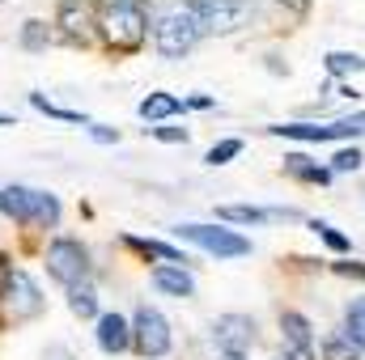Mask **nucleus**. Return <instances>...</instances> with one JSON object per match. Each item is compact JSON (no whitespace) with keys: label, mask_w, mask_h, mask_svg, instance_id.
Masks as SVG:
<instances>
[{"label":"nucleus","mask_w":365,"mask_h":360,"mask_svg":"<svg viewBox=\"0 0 365 360\" xmlns=\"http://www.w3.org/2000/svg\"><path fill=\"white\" fill-rule=\"evenodd\" d=\"M98 34L115 55H132L149 38V4L145 0H102L98 4Z\"/></svg>","instance_id":"nucleus-1"},{"label":"nucleus","mask_w":365,"mask_h":360,"mask_svg":"<svg viewBox=\"0 0 365 360\" xmlns=\"http://www.w3.org/2000/svg\"><path fill=\"white\" fill-rule=\"evenodd\" d=\"M153 47L162 60H182L195 51V43L204 38V21L191 13L187 0H170V4H153Z\"/></svg>","instance_id":"nucleus-2"},{"label":"nucleus","mask_w":365,"mask_h":360,"mask_svg":"<svg viewBox=\"0 0 365 360\" xmlns=\"http://www.w3.org/2000/svg\"><path fill=\"white\" fill-rule=\"evenodd\" d=\"M43 263H47V275L60 280L64 288L90 280V246L77 242V238H51L47 250H43Z\"/></svg>","instance_id":"nucleus-3"},{"label":"nucleus","mask_w":365,"mask_h":360,"mask_svg":"<svg viewBox=\"0 0 365 360\" xmlns=\"http://www.w3.org/2000/svg\"><path fill=\"white\" fill-rule=\"evenodd\" d=\"M170 344H175V335H170L166 314L153 309L149 301H140L136 314H132V348H136L145 360H162L166 352H170Z\"/></svg>","instance_id":"nucleus-4"},{"label":"nucleus","mask_w":365,"mask_h":360,"mask_svg":"<svg viewBox=\"0 0 365 360\" xmlns=\"http://www.w3.org/2000/svg\"><path fill=\"white\" fill-rule=\"evenodd\" d=\"M182 242H191V246H200L204 255H212V259H242V255H251V242L242 238V233H234V229H225V225H179L175 229Z\"/></svg>","instance_id":"nucleus-5"},{"label":"nucleus","mask_w":365,"mask_h":360,"mask_svg":"<svg viewBox=\"0 0 365 360\" xmlns=\"http://www.w3.org/2000/svg\"><path fill=\"white\" fill-rule=\"evenodd\" d=\"M187 4L204 21V34H234L255 13V0H187Z\"/></svg>","instance_id":"nucleus-6"},{"label":"nucleus","mask_w":365,"mask_h":360,"mask_svg":"<svg viewBox=\"0 0 365 360\" xmlns=\"http://www.w3.org/2000/svg\"><path fill=\"white\" fill-rule=\"evenodd\" d=\"M255 339H259V322L251 314H217L212 318V344L221 348V356H247Z\"/></svg>","instance_id":"nucleus-7"},{"label":"nucleus","mask_w":365,"mask_h":360,"mask_svg":"<svg viewBox=\"0 0 365 360\" xmlns=\"http://www.w3.org/2000/svg\"><path fill=\"white\" fill-rule=\"evenodd\" d=\"M0 305H4V314H9L13 322L38 318V314H43V292H38L34 275H30V271H21V268H13L9 284H4V292H0Z\"/></svg>","instance_id":"nucleus-8"},{"label":"nucleus","mask_w":365,"mask_h":360,"mask_svg":"<svg viewBox=\"0 0 365 360\" xmlns=\"http://www.w3.org/2000/svg\"><path fill=\"white\" fill-rule=\"evenodd\" d=\"M56 26H60L64 43L86 47L93 34H98V4H93V0H60V9H56Z\"/></svg>","instance_id":"nucleus-9"},{"label":"nucleus","mask_w":365,"mask_h":360,"mask_svg":"<svg viewBox=\"0 0 365 360\" xmlns=\"http://www.w3.org/2000/svg\"><path fill=\"white\" fill-rule=\"evenodd\" d=\"M268 136H284V140H302V144H323V140H349L361 136V127L353 119H336V123H272Z\"/></svg>","instance_id":"nucleus-10"},{"label":"nucleus","mask_w":365,"mask_h":360,"mask_svg":"<svg viewBox=\"0 0 365 360\" xmlns=\"http://www.w3.org/2000/svg\"><path fill=\"white\" fill-rule=\"evenodd\" d=\"M98 348L106 356H119L132 348V322L123 314H98Z\"/></svg>","instance_id":"nucleus-11"},{"label":"nucleus","mask_w":365,"mask_h":360,"mask_svg":"<svg viewBox=\"0 0 365 360\" xmlns=\"http://www.w3.org/2000/svg\"><path fill=\"white\" fill-rule=\"evenodd\" d=\"M0 216H13L17 225H30L34 221V186H0Z\"/></svg>","instance_id":"nucleus-12"},{"label":"nucleus","mask_w":365,"mask_h":360,"mask_svg":"<svg viewBox=\"0 0 365 360\" xmlns=\"http://www.w3.org/2000/svg\"><path fill=\"white\" fill-rule=\"evenodd\" d=\"M153 284L170 297H195V275L187 268H175V263H158L153 268Z\"/></svg>","instance_id":"nucleus-13"},{"label":"nucleus","mask_w":365,"mask_h":360,"mask_svg":"<svg viewBox=\"0 0 365 360\" xmlns=\"http://www.w3.org/2000/svg\"><path fill=\"white\" fill-rule=\"evenodd\" d=\"M280 339H284V348H310L314 344L310 318L297 314V309H280Z\"/></svg>","instance_id":"nucleus-14"},{"label":"nucleus","mask_w":365,"mask_h":360,"mask_svg":"<svg viewBox=\"0 0 365 360\" xmlns=\"http://www.w3.org/2000/svg\"><path fill=\"white\" fill-rule=\"evenodd\" d=\"M140 119H149V123H162V119H175L179 110H187L182 106V97L179 93H166V90H158V93H149V97H140Z\"/></svg>","instance_id":"nucleus-15"},{"label":"nucleus","mask_w":365,"mask_h":360,"mask_svg":"<svg viewBox=\"0 0 365 360\" xmlns=\"http://www.w3.org/2000/svg\"><path fill=\"white\" fill-rule=\"evenodd\" d=\"M132 250H140L145 259H162V263H175V268H187L191 259L182 255L179 246H170V242H149V238H123Z\"/></svg>","instance_id":"nucleus-16"},{"label":"nucleus","mask_w":365,"mask_h":360,"mask_svg":"<svg viewBox=\"0 0 365 360\" xmlns=\"http://www.w3.org/2000/svg\"><path fill=\"white\" fill-rule=\"evenodd\" d=\"M340 335H344L357 352H365V297H353V301L344 305V327H340Z\"/></svg>","instance_id":"nucleus-17"},{"label":"nucleus","mask_w":365,"mask_h":360,"mask_svg":"<svg viewBox=\"0 0 365 360\" xmlns=\"http://www.w3.org/2000/svg\"><path fill=\"white\" fill-rule=\"evenodd\" d=\"M284 174L297 182H331V170L327 166H314L306 153H289L284 157Z\"/></svg>","instance_id":"nucleus-18"},{"label":"nucleus","mask_w":365,"mask_h":360,"mask_svg":"<svg viewBox=\"0 0 365 360\" xmlns=\"http://www.w3.org/2000/svg\"><path fill=\"white\" fill-rule=\"evenodd\" d=\"M68 309L77 318H98V288H93L90 280H81V284L68 288Z\"/></svg>","instance_id":"nucleus-19"},{"label":"nucleus","mask_w":365,"mask_h":360,"mask_svg":"<svg viewBox=\"0 0 365 360\" xmlns=\"http://www.w3.org/2000/svg\"><path fill=\"white\" fill-rule=\"evenodd\" d=\"M217 221H234V225H264V221H268V208H255V203H221V208H217Z\"/></svg>","instance_id":"nucleus-20"},{"label":"nucleus","mask_w":365,"mask_h":360,"mask_svg":"<svg viewBox=\"0 0 365 360\" xmlns=\"http://www.w3.org/2000/svg\"><path fill=\"white\" fill-rule=\"evenodd\" d=\"M30 225H38V229H56L60 225V199L51 191H34V221Z\"/></svg>","instance_id":"nucleus-21"},{"label":"nucleus","mask_w":365,"mask_h":360,"mask_svg":"<svg viewBox=\"0 0 365 360\" xmlns=\"http://www.w3.org/2000/svg\"><path fill=\"white\" fill-rule=\"evenodd\" d=\"M323 64H327V73H331V77H349V73H361V68H365V60L357 55V51H327V60H323Z\"/></svg>","instance_id":"nucleus-22"},{"label":"nucleus","mask_w":365,"mask_h":360,"mask_svg":"<svg viewBox=\"0 0 365 360\" xmlns=\"http://www.w3.org/2000/svg\"><path fill=\"white\" fill-rule=\"evenodd\" d=\"M47 43H51V26L38 21V17H30V21L21 26V47H26V51H43Z\"/></svg>","instance_id":"nucleus-23"},{"label":"nucleus","mask_w":365,"mask_h":360,"mask_svg":"<svg viewBox=\"0 0 365 360\" xmlns=\"http://www.w3.org/2000/svg\"><path fill=\"white\" fill-rule=\"evenodd\" d=\"M323 360H361V352L340 331H331V335H323Z\"/></svg>","instance_id":"nucleus-24"},{"label":"nucleus","mask_w":365,"mask_h":360,"mask_svg":"<svg viewBox=\"0 0 365 360\" xmlns=\"http://www.w3.org/2000/svg\"><path fill=\"white\" fill-rule=\"evenodd\" d=\"M30 106H34V110H43V115H51V119H64V123H86V115H81V110H64V106L47 102L43 93H30Z\"/></svg>","instance_id":"nucleus-25"},{"label":"nucleus","mask_w":365,"mask_h":360,"mask_svg":"<svg viewBox=\"0 0 365 360\" xmlns=\"http://www.w3.org/2000/svg\"><path fill=\"white\" fill-rule=\"evenodd\" d=\"M238 153H242V140L234 136V140H217V144L208 149V157H204V162H208V166H225V162H234Z\"/></svg>","instance_id":"nucleus-26"},{"label":"nucleus","mask_w":365,"mask_h":360,"mask_svg":"<svg viewBox=\"0 0 365 360\" xmlns=\"http://www.w3.org/2000/svg\"><path fill=\"white\" fill-rule=\"evenodd\" d=\"M310 229H314V233H319V238H323V242H327L331 250H340V255H344V250L353 246V242H349V238H344V233H340L336 225H327V221H310Z\"/></svg>","instance_id":"nucleus-27"},{"label":"nucleus","mask_w":365,"mask_h":360,"mask_svg":"<svg viewBox=\"0 0 365 360\" xmlns=\"http://www.w3.org/2000/svg\"><path fill=\"white\" fill-rule=\"evenodd\" d=\"M349 170H361V149H340L331 157V174H349Z\"/></svg>","instance_id":"nucleus-28"},{"label":"nucleus","mask_w":365,"mask_h":360,"mask_svg":"<svg viewBox=\"0 0 365 360\" xmlns=\"http://www.w3.org/2000/svg\"><path fill=\"white\" fill-rule=\"evenodd\" d=\"M153 140H166V144H187V127H170V123H162V127H145Z\"/></svg>","instance_id":"nucleus-29"},{"label":"nucleus","mask_w":365,"mask_h":360,"mask_svg":"<svg viewBox=\"0 0 365 360\" xmlns=\"http://www.w3.org/2000/svg\"><path fill=\"white\" fill-rule=\"evenodd\" d=\"M90 136L98 140V144H115V140H119V132L106 127V123H90Z\"/></svg>","instance_id":"nucleus-30"},{"label":"nucleus","mask_w":365,"mask_h":360,"mask_svg":"<svg viewBox=\"0 0 365 360\" xmlns=\"http://www.w3.org/2000/svg\"><path fill=\"white\" fill-rule=\"evenodd\" d=\"M336 275H349V280L365 284V263H336Z\"/></svg>","instance_id":"nucleus-31"},{"label":"nucleus","mask_w":365,"mask_h":360,"mask_svg":"<svg viewBox=\"0 0 365 360\" xmlns=\"http://www.w3.org/2000/svg\"><path fill=\"white\" fill-rule=\"evenodd\" d=\"M276 360H314V352H310V348H280Z\"/></svg>","instance_id":"nucleus-32"},{"label":"nucleus","mask_w":365,"mask_h":360,"mask_svg":"<svg viewBox=\"0 0 365 360\" xmlns=\"http://www.w3.org/2000/svg\"><path fill=\"white\" fill-rule=\"evenodd\" d=\"M182 106H191V110H208L212 97H208V93H191V97H182Z\"/></svg>","instance_id":"nucleus-33"},{"label":"nucleus","mask_w":365,"mask_h":360,"mask_svg":"<svg viewBox=\"0 0 365 360\" xmlns=\"http://www.w3.org/2000/svg\"><path fill=\"white\" fill-rule=\"evenodd\" d=\"M0 127H13V119H9V115H0Z\"/></svg>","instance_id":"nucleus-34"},{"label":"nucleus","mask_w":365,"mask_h":360,"mask_svg":"<svg viewBox=\"0 0 365 360\" xmlns=\"http://www.w3.org/2000/svg\"><path fill=\"white\" fill-rule=\"evenodd\" d=\"M221 360H251V356H221Z\"/></svg>","instance_id":"nucleus-35"}]
</instances>
